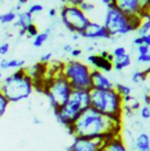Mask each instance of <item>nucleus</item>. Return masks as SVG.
Wrapping results in <instances>:
<instances>
[{
  "instance_id": "1",
  "label": "nucleus",
  "mask_w": 150,
  "mask_h": 151,
  "mask_svg": "<svg viewBox=\"0 0 150 151\" xmlns=\"http://www.w3.org/2000/svg\"><path fill=\"white\" fill-rule=\"evenodd\" d=\"M122 125L123 122L112 119L89 107L75 119L67 131L72 137L106 141L121 135Z\"/></svg>"
},
{
  "instance_id": "2",
  "label": "nucleus",
  "mask_w": 150,
  "mask_h": 151,
  "mask_svg": "<svg viewBox=\"0 0 150 151\" xmlns=\"http://www.w3.org/2000/svg\"><path fill=\"white\" fill-rule=\"evenodd\" d=\"M90 90H72L68 100L58 109H54L53 114L59 124L66 130L71 128L74 121L90 107Z\"/></svg>"
},
{
  "instance_id": "3",
  "label": "nucleus",
  "mask_w": 150,
  "mask_h": 151,
  "mask_svg": "<svg viewBox=\"0 0 150 151\" xmlns=\"http://www.w3.org/2000/svg\"><path fill=\"white\" fill-rule=\"evenodd\" d=\"M141 17H129L121 12L114 4L106 6L103 26L108 31L110 38L127 35L131 32H136L142 24Z\"/></svg>"
},
{
  "instance_id": "4",
  "label": "nucleus",
  "mask_w": 150,
  "mask_h": 151,
  "mask_svg": "<svg viewBox=\"0 0 150 151\" xmlns=\"http://www.w3.org/2000/svg\"><path fill=\"white\" fill-rule=\"evenodd\" d=\"M0 90L9 103H18L27 100L34 91V87L33 81L26 74L25 69L21 68L14 70L2 80Z\"/></svg>"
},
{
  "instance_id": "5",
  "label": "nucleus",
  "mask_w": 150,
  "mask_h": 151,
  "mask_svg": "<svg viewBox=\"0 0 150 151\" xmlns=\"http://www.w3.org/2000/svg\"><path fill=\"white\" fill-rule=\"evenodd\" d=\"M89 94L93 109L112 119L123 122V100L114 88L106 90L90 89Z\"/></svg>"
},
{
  "instance_id": "6",
  "label": "nucleus",
  "mask_w": 150,
  "mask_h": 151,
  "mask_svg": "<svg viewBox=\"0 0 150 151\" xmlns=\"http://www.w3.org/2000/svg\"><path fill=\"white\" fill-rule=\"evenodd\" d=\"M72 90L69 82L61 73H59L54 76H46L41 93L46 95L52 110H54L60 108L68 100Z\"/></svg>"
},
{
  "instance_id": "7",
  "label": "nucleus",
  "mask_w": 150,
  "mask_h": 151,
  "mask_svg": "<svg viewBox=\"0 0 150 151\" xmlns=\"http://www.w3.org/2000/svg\"><path fill=\"white\" fill-rule=\"evenodd\" d=\"M61 74L69 82L73 90H90L92 68L80 60H67L63 62Z\"/></svg>"
},
{
  "instance_id": "8",
  "label": "nucleus",
  "mask_w": 150,
  "mask_h": 151,
  "mask_svg": "<svg viewBox=\"0 0 150 151\" xmlns=\"http://www.w3.org/2000/svg\"><path fill=\"white\" fill-rule=\"evenodd\" d=\"M60 19L67 31H69L72 34L79 35H81L92 20L89 15L80 9L79 6L74 5H62L60 9Z\"/></svg>"
},
{
  "instance_id": "9",
  "label": "nucleus",
  "mask_w": 150,
  "mask_h": 151,
  "mask_svg": "<svg viewBox=\"0 0 150 151\" xmlns=\"http://www.w3.org/2000/svg\"><path fill=\"white\" fill-rule=\"evenodd\" d=\"M102 144L103 141L101 139L73 137V142L67 148V151H102Z\"/></svg>"
},
{
  "instance_id": "10",
  "label": "nucleus",
  "mask_w": 150,
  "mask_h": 151,
  "mask_svg": "<svg viewBox=\"0 0 150 151\" xmlns=\"http://www.w3.org/2000/svg\"><path fill=\"white\" fill-rule=\"evenodd\" d=\"M80 37L89 39V40H109V39H112L108 31L103 26V24H100V22H96L93 20H90V22L88 24V26L81 33Z\"/></svg>"
},
{
  "instance_id": "11",
  "label": "nucleus",
  "mask_w": 150,
  "mask_h": 151,
  "mask_svg": "<svg viewBox=\"0 0 150 151\" xmlns=\"http://www.w3.org/2000/svg\"><path fill=\"white\" fill-rule=\"evenodd\" d=\"M114 5L129 17H140L143 11L142 0H114Z\"/></svg>"
},
{
  "instance_id": "12",
  "label": "nucleus",
  "mask_w": 150,
  "mask_h": 151,
  "mask_svg": "<svg viewBox=\"0 0 150 151\" xmlns=\"http://www.w3.org/2000/svg\"><path fill=\"white\" fill-rule=\"evenodd\" d=\"M112 88H114V82L106 73H102V72L96 70V69H92L90 89L106 90V89H112Z\"/></svg>"
},
{
  "instance_id": "13",
  "label": "nucleus",
  "mask_w": 150,
  "mask_h": 151,
  "mask_svg": "<svg viewBox=\"0 0 150 151\" xmlns=\"http://www.w3.org/2000/svg\"><path fill=\"white\" fill-rule=\"evenodd\" d=\"M87 62L92 69H96V70H100V72L106 73V74L110 73L112 70V61L102 58L99 54H89L87 56Z\"/></svg>"
},
{
  "instance_id": "14",
  "label": "nucleus",
  "mask_w": 150,
  "mask_h": 151,
  "mask_svg": "<svg viewBox=\"0 0 150 151\" xmlns=\"http://www.w3.org/2000/svg\"><path fill=\"white\" fill-rule=\"evenodd\" d=\"M102 151H130L129 147L124 142L121 135L114 136L112 138H108L103 141L102 144Z\"/></svg>"
},
{
  "instance_id": "15",
  "label": "nucleus",
  "mask_w": 150,
  "mask_h": 151,
  "mask_svg": "<svg viewBox=\"0 0 150 151\" xmlns=\"http://www.w3.org/2000/svg\"><path fill=\"white\" fill-rule=\"evenodd\" d=\"M24 69L32 81L43 80L47 76V65H43L41 62H37L30 67H24Z\"/></svg>"
},
{
  "instance_id": "16",
  "label": "nucleus",
  "mask_w": 150,
  "mask_h": 151,
  "mask_svg": "<svg viewBox=\"0 0 150 151\" xmlns=\"http://www.w3.org/2000/svg\"><path fill=\"white\" fill-rule=\"evenodd\" d=\"M131 150H140V151H150V136L141 131L137 135H135V139L133 143V149Z\"/></svg>"
},
{
  "instance_id": "17",
  "label": "nucleus",
  "mask_w": 150,
  "mask_h": 151,
  "mask_svg": "<svg viewBox=\"0 0 150 151\" xmlns=\"http://www.w3.org/2000/svg\"><path fill=\"white\" fill-rule=\"evenodd\" d=\"M33 22H34L33 15L28 11H20L17 14V20L14 21V27L18 29H26Z\"/></svg>"
},
{
  "instance_id": "18",
  "label": "nucleus",
  "mask_w": 150,
  "mask_h": 151,
  "mask_svg": "<svg viewBox=\"0 0 150 151\" xmlns=\"http://www.w3.org/2000/svg\"><path fill=\"white\" fill-rule=\"evenodd\" d=\"M26 65V61L22 59H5L2 58L0 60V69L1 70H8V69H21Z\"/></svg>"
},
{
  "instance_id": "19",
  "label": "nucleus",
  "mask_w": 150,
  "mask_h": 151,
  "mask_svg": "<svg viewBox=\"0 0 150 151\" xmlns=\"http://www.w3.org/2000/svg\"><path fill=\"white\" fill-rule=\"evenodd\" d=\"M131 65V58L130 54H124L123 56L120 58H114L112 60V69H115L116 72H122L125 68H128Z\"/></svg>"
},
{
  "instance_id": "20",
  "label": "nucleus",
  "mask_w": 150,
  "mask_h": 151,
  "mask_svg": "<svg viewBox=\"0 0 150 151\" xmlns=\"http://www.w3.org/2000/svg\"><path fill=\"white\" fill-rule=\"evenodd\" d=\"M50 32H52V28H46L45 31L39 32V34H38L35 38L33 39V46H34V47H37V48L42 47V46L46 43V41L49 39Z\"/></svg>"
},
{
  "instance_id": "21",
  "label": "nucleus",
  "mask_w": 150,
  "mask_h": 151,
  "mask_svg": "<svg viewBox=\"0 0 150 151\" xmlns=\"http://www.w3.org/2000/svg\"><path fill=\"white\" fill-rule=\"evenodd\" d=\"M114 89L117 91V94L123 99L125 96L131 95V87L125 84V83H121V82H116L114 83Z\"/></svg>"
},
{
  "instance_id": "22",
  "label": "nucleus",
  "mask_w": 150,
  "mask_h": 151,
  "mask_svg": "<svg viewBox=\"0 0 150 151\" xmlns=\"http://www.w3.org/2000/svg\"><path fill=\"white\" fill-rule=\"evenodd\" d=\"M17 14L18 12H15L14 9H11L8 12H5V13H1L0 14V24L2 25H8V24H12L17 20Z\"/></svg>"
},
{
  "instance_id": "23",
  "label": "nucleus",
  "mask_w": 150,
  "mask_h": 151,
  "mask_svg": "<svg viewBox=\"0 0 150 151\" xmlns=\"http://www.w3.org/2000/svg\"><path fill=\"white\" fill-rule=\"evenodd\" d=\"M147 77H148V74H147L146 69H143V70H135L131 74V82L133 83H142V82H144L147 80Z\"/></svg>"
},
{
  "instance_id": "24",
  "label": "nucleus",
  "mask_w": 150,
  "mask_h": 151,
  "mask_svg": "<svg viewBox=\"0 0 150 151\" xmlns=\"http://www.w3.org/2000/svg\"><path fill=\"white\" fill-rule=\"evenodd\" d=\"M8 106H9V102L8 100L6 99V96L2 94V91L0 90V119L5 116V114L8 109Z\"/></svg>"
},
{
  "instance_id": "25",
  "label": "nucleus",
  "mask_w": 150,
  "mask_h": 151,
  "mask_svg": "<svg viewBox=\"0 0 150 151\" xmlns=\"http://www.w3.org/2000/svg\"><path fill=\"white\" fill-rule=\"evenodd\" d=\"M79 7H80V9H81L82 12H84L87 15H88L89 13H93V12L95 11V4H94L93 1H89V0H84Z\"/></svg>"
},
{
  "instance_id": "26",
  "label": "nucleus",
  "mask_w": 150,
  "mask_h": 151,
  "mask_svg": "<svg viewBox=\"0 0 150 151\" xmlns=\"http://www.w3.org/2000/svg\"><path fill=\"white\" fill-rule=\"evenodd\" d=\"M38 34H39V28H38V26L34 22L31 24V25L26 28V37L28 39H34Z\"/></svg>"
},
{
  "instance_id": "27",
  "label": "nucleus",
  "mask_w": 150,
  "mask_h": 151,
  "mask_svg": "<svg viewBox=\"0 0 150 151\" xmlns=\"http://www.w3.org/2000/svg\"><path fill=\"white\" fill-rule=\"evenodd\" d=\"M138 113H140V116H141L142 119H144V121L150 119V107L149 106H146V104L141 106Z\"/></svg>"
},
{
  "instance_id": "28",
  "label": "nucleus",
  "mask_w": 150,
  "mask_h": 151,
  "mask_svg": "<svg viewBox=\"0 0 150 151\" xmlns=\"http://www.w3.org/2000/svg\"><path fill=\"white\" fill-rule=\"evenodd\" d=\"M32 15H34V14H39V13H41L42 11H43V6L41 5V4H32L30 7H28V9H27Z\"/></svg>"
},
{
  "instance_id": "29",
  "label": "nucleus",
  "mask_w": 150,
  "mask_h": 151,
  "mask_svg": "<svg viewBox=\"0 0 150 151\" xmlns=\"http://www.w3.org/2000/svg\"><path fill=\"white\" fill-rule=\"evenodd\" d=\"M112 54L114 58H120V56H123L124 54H127V49L123 46H117L112 49Z\"/></svg>"
},
{
  "instance_id": "30",
  "label": "nucleus",
  "mask_w": 150,
  "mask_h": 151,
  "mask_svg": "<svg viewBox=\"0 0 150 151\" xmlns=\"http://www.w3.org/2000/svg\"><path fill=\"white\" fill-rule=\"evenodd\" d=\"M52 58H53V53H52V52H48V53L42 54V55L40 56L39 62H41V63H43V65H48V63L52 61Z\"/></svg>"
},
{
  "instance_id": "31",
  "label": "nucleus",
  "mask_w": 150,
  "mask_h": 151,
  "mask_svg": "<svg viewBox=\"0 0 150 151\" xmlns=\"http://www.w3.org/2000/svg\"><path fill=\"white\" fill-rule=\"evenodd\" d=\"M9 49H11V45L8 42H2L0 45V55L1 56H6L9 53Z\"/></svg>"
},
{
  "instance_id": "32",
  "label": "nucleus",
  "mask_w": 150,
  "mask_h": 151,
  "mask_svg": "<svg viewBox=\"0 0 150 151\" xmlns=\"http://www.w3.org/2000/svg\"><path fill=\"white\" fill-rule=\"evenodd\" d=\"M136 61L138 63H150V52L148 54H144V55H137Z\"/></svg>"
},
{
  "instance_id": "33",
  "label": "nucleus",
  "mask_w": 150,
  "mask_h": 151,
  "mask_svg": "<svg viewBox=\"0 0 150 151\" xmlns=\"http://www.w3.org/2000/svg\"><path fill=\"white\" fill-rule=\"evenodd\" d=\"M136 48H137L138 55H144V54H148L150 52V47L146 46V45H141V46H138V47H136Z\"/></svg>"
},
{
  "instance_id": "34",
  "label": "nucleus",
  "mask_w": 150,
  "mask_h": 151,
  "mask_svg": "<svg viewBox=\"0 0 150 151\" xmlns=\"http://www.w3.org/2000/svg\"><path fill=\"white\" fill-rule=\"evenodd\" d=\"M84 0H61L62 5H74V6H80Z\"/></svg>"
},
{
  "instance_id": "35",
  "label": "nucleus",
  "mask_w": 150,
  "mask_h": 151,
  "mask_svg": "<svg viewBox=\"0 0 150 151\" xmlns=\"http://www.w3.org/2000/svg\"><path fill=\"white\" fill-rule=\"evenodd\" d=\"M82 55V49H80V48H73V50L71 52V56L76 60L77 58H80Z\"/></svg>"
},
{
  "instance_id": "36",
  "label": "nucleus",
  "mask_w": 150,
  "mask_h": 151,
  "mask_svg": "<svg viewBox=\"0 0 150 151\" xmlns=\"http://www.w3.org/2000/svg\"><path fill=\"white\" fill-rule=\"evenodd\" d=\"M137 37H138V35H137ZM140 38H141V41H142V45H146V46L150 47V33L144 34V35H142V37H140Z\"/></svg>"
},
{
  "instance_id": "37",
  "label": "nucleus",
  "mask_w": 150,
  "mask_h": 151,
  "mask_svg": "<svg viewBox=\"0 0 150 151\" xmlns=\"http://www.w3.org/2000/svg\"><path fill=\"white\" fill-rule=\"evenodd\" d=\"M73 46L71 45V43H66V45H63V47H62V50L65 52V53H68V54H71V52L73 50Z\"/></svg>"
},
{
  "instance_id": "38",
  "label": "nucleus",
  "mask_w": 150,
  "mask_h": 151,
  "mask_svg": "<svg viewBox=\"0 0 150 151\" xmlns=\"http://www.w3.org/2000/svg\"><path fill=\"white\" fill-rule=\"evenodd\" d=\"M143 102L146 106H149L150 107V93H146L143 95Z\"/></svg>"
},
{
  "instance_id": "39",
  "label": "nucleus",
  "mask_w": 150,
  "mask_h": 151,
  "mask_svg": "<svg viewBox=\"0 0 150 151\" xmlns=\"http://www.w3.org/2000/svg\"><path fill=\"white\" fill-rule=\"evenodd\" d=\"M56 15H58V11H56L55 8H49V11H48V17H49V18H56Z\"/></svg>"
},
{
  "instance_id": "40",
  "label": "nucleus",
  "mask_w": 150,
  "mask_h": 151,
  "mask_svg": "<svg viewBox=\"0 0 150 151\" xmlns=\"http://www.w3.org/2000/svg\"><path fill=\"white\" fill-rule=\"evenodd\" d=\"M32 122H33V124H34V125H40V124L42 123V121H41V119H40L38 116H33Z\"/></svg>"
},
{
  "instance_id": "41",
  "label": "nucleus",
  "mask_w": 150,
  "mask_h": 151,
  "mask_svg": "<svg viewBox=\"0 0 150 151\" xmlns=\"http://www.w3.org/2000/svg\"><path fill=\"white\" fill-rule=\"evenodd\" d=\"M103 5H106V6H109V5H112L114 4V0H100Z\"/></svg>"
},
{
  "instance_id": "42",
  "label": "nucleus",
  "mask_w": 150,
  "mask_h": 151,
  "mask_svg": "<svg viewBox=\"0 0 150 151\" xmlns=\"http://www.w3.org/2000/svg\"><path fill=\"white\" fill-rule=\"evenodd\" d=\"M86 50H87L88 53H93V52H94V46H88V47L86 48Z\"/></svg>"
},
{
  "instance_id": "43",
  "label": "nucleus",
  "mask_w": 150,
  "mask_h": 151,
  "mask_svg": "<svg viewBox=\"0 0 150 151\" xmlns=\"http://www.w3.org/2000/svg\"><path fill=\"white\" fill-rule=\"evenodd\" d=\"M72 39H73L74 41H77V40L80 39V35H79V34H72Z\"/></svg>"
},
{
  "instance_id": "44",
  "label": "nucleus",
  "mask_w": 150,
  "mask_h": 151,
  "mask_svg": "<svg viewBox=\"0 0 150 151\" xmlns=\"http://www.w3.org/2000/svg\"><path fill=\"white\" fill-rule=\"evenodd\" d=\"M30 0H18V4L21 6V5H24V4H26V2H28Z\"/></svg>"
},
{
  "instance_id": "45",
  "label": "nucleus",
  "mask_w": 150,
  "mask_h": 151,
  "mask_svg": "<svg viewBox=\"0 0 150 151\" xmlns=\"http://www.w3.org/2000/svg\"><path fill=\"white\" fill-rule=\"evenodd\" d=\"M146 72H147V74H148V75H149V74H150V67H148V68H147V69H146Z\"/></svg>"
},
{
  "instance_id": "46",
  "label": "nucleus",
  "mask_w": 150,
  "mask_h": 151,
  "mask_svg": "<svg viewBox=\"0 0 150 151\" xmlns=\"http://www.w3.org/2000/svg\"><path fill=\"white\" fill-rule=\"evenodd\" d=\"M1 80H2V73L0 72V81H1Z\"/></svg>"
},
{
  "instance_id": "47",
  "label": "nucleus",
  "mask_w": 150,
  "mask_h": 151,
  "mask_svg": "<svg viewBox=\"0 0 150 151\" xmlns=\"http://www.w3.org/2000/svg\"><path fill=\"white\" fill-rule=\"evenodd\" d=\"M131 151H140V150H131Z\"/></svg>"
},
{
  "instance_id": "48",
  "label": "nucleus",
  "mask_w": 150,
  "mask_h": 151,
  "mask_svg": "<svg viewBox=\"0 0 150 151\" xmlns=\"http://www.w3.org/2000/svg\"><path fill=\"white\" fill-rule=\"evenodd\" d=\"M148 12H149V14H150V9H149V11H148Z\"/></svg>"
}]
</instances>
